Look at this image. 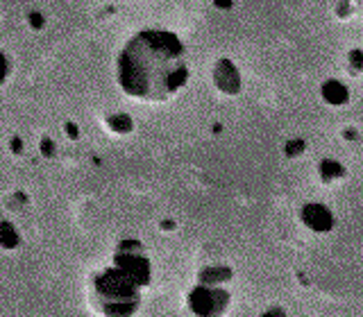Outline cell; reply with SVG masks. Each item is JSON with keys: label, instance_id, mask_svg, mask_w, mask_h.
Instances as JSON below:
<instances>
[{"label": "cell", "instance_id": "obj_1", "mask_svg": "<svg viewBox=\"0 0 363 317\" xmlns=\"http://www.w3.org/2000/svg\"><path fill=\"white\" fill-rule=\"evenodd\" d=\"M116 80L138 102H168L189 82L184 43L166 30H143L123 48Z\"/></svg>", "mask_w": 363, "mask_h": 317}, {"label": "cell", "instance_id": "obj_2", "mask_svg": "<svg viewBox=\"0 0 363 317\" xmlns=\"http://www.w3.org/2000/svg\"><path fill=\"white\" fill-rule=\"evenodd\" d=\"M95 292L100 294V306L107 317H127L136 311V283L121 270H109L100 277Z\"/></svg>", "mask_w": 363, "mask_h": 317}, {"label": "cell", "instance_id": "obj_3", "mask_svg": "<svg viewBox=\"0 0 363 317\" xmlns=\"http://www.w3.org/2000/svg\"><path fill=\"white\" fill-rule=\"evenodd\" d=\"M189 306L198 317H222L230 309V292L222 286L200 283L189 297Z\"/></svg>", "mask_w": 363, "mask_h": 317}, {"label": "cell", "instance_id": "obj_4", "mask_svg": "<svg viewBox=\"0 0 363 317\" xmlns=\"http://www.w3.org/2000/svg\"><path fill=\"white\" fill-rule=\"evenodd\" d=\"M300 215H302V222L316 234H325L334 227V215L320 204H307Z\"/></svg>", "mask_w": 363, "mask_h": 317}, {"label": "cell", "instance_id": "obj_5", "mask_svg": "<svg viewBox=\"0 0 363 317\" xmlns=\"http://www.w3.org/2000/svg\"><path fill=\"white\" fill-rule=\"evenodd\" d=\"M213 82H216L220 93H227V95L230 93H239V89H241V78H239V73L234 66H232L230 75H222L218 71V66H216V71H213Z\"/></svg>", "mask_w": 363, "mask_h": 317}, {"label": "cell", "instance_id": "obj_6", "mask_svg": "<svg viewBox=\"0 0 363 317\" xmlns=\"http://www.w3.org/2000/svg\"><path fill=\"white\" fill-rule=\"evenodd\" d=\"M323 97L329 104H345L347 102V86L338 80H332L323 86Z\"/></svg>", "mask_w": 363, "mask_h": 317}, {"label": "cell", "instance_id": "obj_7", "mask_svg": "<svg viewBox=\"0 0 363 317\" xmlns=\"http://www.w3.org/2000/svg\"><path fill=\"white\" fill-rule=\"evenodd\" d=\"M318 172H320V177H323L325 184L340 181V179H343V174H345L343 166H340L338 161H332V159H327V161L320 163V170Z\"/></svg>", "mask_w": 363, "mask_h": 317}, {"label": "cell", "instance_id": "obj_8", "mask_svg": "<svg viewBox=\"0 0 363 317\" xmlns=\"http://www.w3.org/2000/svg\"><path fill=\"white\" fill-rule=\"evenodd\" d=\"M347 68L352 71V75H361L363 73V52L361 50H352L347 54Z\"/></svg>", "mask_w": 363, "mask_h": 317}, {"label": "cell", "instance_id": "obj_9", "mask_svg": "<svg viewBox=\"0 0 363 317\" xmlns=\"http://www.w3.org/2000/svg\"><path fill=\"white\" fill-rule=\"evenodd\" d=\"M7 71H9V66H7V59L3 57V54H0V82H3V80L7 78Z\"/></svg>", "mask_w": 363, "mask_h": 317}, {"label": "cell", "instance_id": "obj_10", "mask_svg": "<svg viewBox=\"0 0 363 317\" xmlns=\"http://www.w3.org/2000/svg\"><path fill=\"white\" fill-rule=\"evenodd\" d=\"M263 317H284V313L282 311H277V309H273V311H268Z\"/></svg>", "mask_w": 363, "mask_h": 317}]
</instances>
